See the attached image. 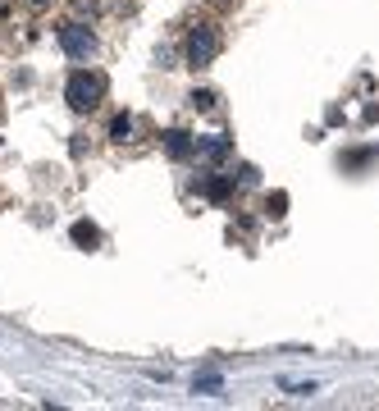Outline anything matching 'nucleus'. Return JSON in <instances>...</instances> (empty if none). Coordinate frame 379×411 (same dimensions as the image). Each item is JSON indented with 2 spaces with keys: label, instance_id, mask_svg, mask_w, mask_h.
I'll use <instances>...</instances> for the list:
<instances>
[{
  "label": "nucleus",
  "instance_id": "f257e3e1",
  "mask_svg": "<svg viewBox=\"0 0 379 411\" xmlns=\"http://www.w3.org/2000/svg\"><path fill=\"white\" fill-rule=\"evenodd\" d=\"M219 28L215 23H197L188 32V42H183V60H188V68H206L210 60L219 55Z\"/></svg>",
  "mask_w": 379,
  "mask_h": 411
},
{
  "label": "nucleus",
  "instance_id": "f03ea898",
  "mask_svg": "<svg viewBox=\"0 0 379 411\" xmlns=\"http://www.w3.org/2000/svg\"><path fill=\"white\" fill-rule=\"evenodd\" d=\"M101 92H105V83L96 73H87V68H73L69 83H64V101H69L78 114L96 110V105H101Z\"/></svg>",
  "mask_w": 379,
  "mask_h": 411
},
{
  "label": "nucleus",
  "instance_id": "7ed1b4c3",
  "mask_svg": "<svg viewBox=\"0 0 379 411\" xmlns=\"http://www.w3.org/2000/svg\"><path fill=\"white\" fill-rule=\"evenodd\" d=\"M55 42H60V51L69 55V60H92L96 55V37H92V28H83V23L55 28Z\"/></svg>",
  "mask_w": 379,
  "mask_h": 411
},
{
  "label": "nucleus",
  "instance_id": "20e7f679",
  "mask_svg": "<svg viewBox=\"0 0 379 411\" xmlns=\"http://www.w3.org/2000/svg\"><path fill=\"white\" fill-rule=\"evenodd\" d=\"M192 151H197L192 133H183V129H169V133H164V155H169V160H188Z\"/></svg>",
  "mask_w": 379,
  "mask_h": 411
},
{
  "label": "nucleus",
  "instance_id": "39448f33",
  "mask_svg": "<svg viewBox=\"0 0 379 411\" xmlns=\"http://www.w3.org/2000/svg\"><path fill=\"white\" fill-rule=\"evenodd\" d=\"M69 238L78 242V247H83V251H92L96 247V242H101V229H96V224L92 220H73V229H69Z\"/></svg>",
  "mask_w": 379,
  "mask_h": 411
},
{
  "label": "nucleus",
  "instance_id": "423d86ee",
  "mask_svg": "<svg viewBox=\"0 0 379 411\" xmlns=\"http://www.w3.org/2000/svg\"><path fill=\"white\" fill-rule=\"evenodd\" d=\"M233 188H238L233 179H201V197H206V201H215V206H224Z\"/></svg>",
  "mask_w": 379,
  "mask_h": 411
},
{
  "label": "nucleus",
  "instance_id": "0eeeda50",
  "mask_svg": "<svg viewBox=\"0 0 379 411\" xmlns=\"http://www.w3.org/2000/svg\"><path fill=\"white\" fill-rule=\"evenodd\" d=\"M138 137V119L133 114H114L110 119V142H133Z\"/></svg>",
  "mask_w": 379,
  "mask_h": 411
},
{
  "label": "nucleus",
  "instance_id": "6e6552de",
  "mask_svg": "<svg viewBox=\"0 0 379 411\" xmlns=\"http://www.w3.org/2000/svg\"><path fill=\"white\" fill-rule=\"evenodd\" d=\"M197 151L206 155V160H224V155L233 151V142H229V137H201V142H197Z\"/></svg>",
  "mask_w": 379,
  "mask_h": 411
},
{
  "label": "nucleus",
  "instance_id": "1a4fd4ad",
  "mask_svg": "<svg viewBox=\"0 0 379 411\" xmlns=\"http://www.w3.org/2000/svg\"><path fill=\"white\" fill-rule=\"evenodd\" d=\"M371 160H379V146H361V151H343V169H361V165H371Z\"/></svg>",
  "mask_w": 379,
  "mask_h": 411
},
{
  "label": "nucleus",
  "instance_id": "9d476101",
  "mask_svg": "<svg viewBox=\"0 0 379 411\" xmlns=\"http://www.w3.org/2000/svg\"><path fill=\"white\" fill-rule=\"evenodd\" d=\"M265 215H270V220H284V215H288V192H270V197H265Z\"/></svg>",
  "mask_w": 379,
  "mask_h": 411
},
{
  "label": "nucleus",
  "instance_id": "9b49d317",
  "mask_svg": "<svg viewBox=\"0 0 379 411\" xmlns=\"http://www.w3.org/2000/svg\"><path fill=\"white\" fill-rule=\"evenodd\" d=\"M188 105H192V110H201V114L215 110V92H210V87H197V92L188 96Z\"/></svg>",
  "mask_w": 379,
  "mask_h": 411
},
{
  "label": "nucleus",
  "instance_id": "f8f14e48",
  "mask_svg": "<svg viewBox=\"0 0 379 411\" xmlns=\"http://www.w3.org/2000/svg\"><path fill=\"white\" fill-rule=\"evenodd\" d=\"M219 388H224V379H219V375H197V384H192V393H206V398H215Z\"/></svg>",
  "mask_w": 379,
  "mask_h": 411
},
{
  "label": "nucleus",
  "instance_id": "ddd939ff",
  "mask_svg": "<svg viewBox=\"0 0 379 411\" xmlns=\"http://www.w3.org/2000/svg\"><path fill=\"white\" fill-rule=\"evenodd\" d=\"M233 183H242V188H251L256 183V165H238V174H229Z\"/></svg>",
  "mask_w": 379,
  "mask_h": 411
},
{
  "label": "nucleus",
  "instance_id": "4468645a",
  "mask_svg": "<svg viewBox=\"0 0 379 411\" xmlns=\"http://www.w3.org/2000/svg\"><path fill=\"white\" fill-rule=\"evenodd\" d=\"M284 393H293V398H311V393H320L315 384H284Z\"/></svg>",
  "mask_w": 379,
  "mask_h": 411
},
{
  "label": "nucleus",
  "instance_id": "2eb2a0df",
  "mask_svg": "<svg viewBox=\"0 0 379 411\" xmlns=\"http://www.w3.org/2000/svg\"><path fill=\"white\" fill-rule=\"evenodd\" d=\"M28 5H32V9H42V5H51V0H28Z\"/></svg>",
  "mask_w": 379,
  "mask_h": 411
}]
</instances>
